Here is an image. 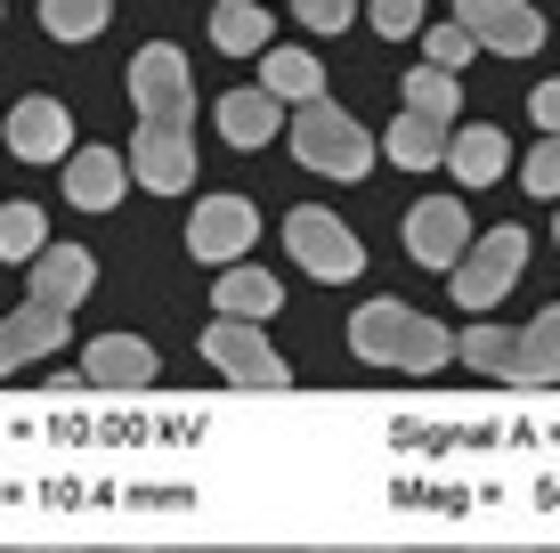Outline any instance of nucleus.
I'll list each match as a JSON object with an SVG mask.
<instances>
[{
	"label": "nucleus",
	"mask_w": 560,
	"mask_h": 553,
	"mask_svg": "<svg viewBox=\"0 0 560 553\" xmlns=\"http://www.w3.org/2000/svg\"><path fill=\"white\" fill-rule=\"evenodd\" d=\"M293 9H301L308 33H341V25L358 16V0H293Z\"/></svg>",
	"instance_id": "obj_30"
},
{
	"label": "nucleus",
	"mask_w": 560,
	"mask_h": 553,
	"mask_svg": "<svg viewBox=\"0 0 560 553\" xmlns=\"http://www.w3.org/2000/svg\"><path fill=\"white\" fill-rule=\"evenodd\" d=\"M122 187H130V155H114V147H73L66 155V196L82 212H114Z\"/></svg>",
	"instance_id": "obj_12"
},
{
	"label": "nucleus",
	"mask_w": 560,
	"mask_h": 553,
	"mask_svg": "<svg viewBox=\"0 0 560 553\" xmlns=\"http://www.w3.org/2000/svg\"><path fill=\"white\" fill-rule=\"evenodd\" d=\"M114 0H42V25L57 33V42H90V33L106 25Z\"/></svg>",
	"instance_id": "obj_25"
},
{
	"label": "nucleus",
	"mask_w": 560,
	"mask_h": 553,
	"mask_svg": "<svg viewBox=\"0 0 560 553\" xmlns=\"http://www.w3.org/2000/svg\"><path fill=\"white\" fill-rule=\"evenodd\" d=\"M520 269H528V228H488V237L463 253V269H455V301L463 310H495V301L520 285Z\"/></svg>",
	"instance_id": "obj_3"
},
{
	"label": "nucleus",
	"mask_w": 560,
	"mask_h": 553,
	"mask_svg": "<svg viewBox=\"0 0 560 553\" xmlns=\"http://www.w3.org/2000/svg\"><path fill=\"white\" fill-rule=\"evenodd\" d=\"M211 301H220V318H236V326H268V318L284 310V293H277L268 269H228L211 285Z\"/></svg>",
	"instance_id": "obj_19"
},
{
	"label": "nucleus",
	"mask_w": 560,
	"mask_h": 553,
	"mask_svg": "<svg viewBox=\"0 0 560 553\" xmlns=\"http://www.w3.org/2000/svg\"><path fill=\"white\" fill-rule=\"evenodd\" d=\"M520 180H528V196H560V139H545L528 163H520Z\"/></svg>",
	"instance_id": "obj_28"
},
{
	"label": "nucleus",
	"mask_w": 560,
	"mask_h": 553,
	"mask_svg": "<svg viewBox=\"0 0 560 553\" xmlns=\"http://www.w3.org/2000/svg\"><path fill=\"white\" fill-rule=\"evenodd\" d=\"M407 106H422V114H447V123H455V106H463L455 73H447V66H415V73H407Z\"/></svg>",
	"instance_id": "obj_26"
},
{
	"label": "nucleus",
	"mask_w": 560,
	"mask_h": 553,
	"mask_svg": "<svg viewBox=\"0 0 560 553\" xmlns=\"http://www.w3.org/2000/svg\"><path fill=\"white\" fill-rule=\"evenodd\" d=\"M203 358L228 375V383H244V391H284V383H293V367L268 350V334L236 326V318H211V326H203Z\"/></svg>",
	"instance_id": "obj_5"
},
{
	"label": "nucleus",
	"mask_w": 560,
	"mask_h": 553,
	"mask_svg": "<svg viewBox=\"0 0 560 553\" xmlns=\"http://www.w3.org/2000/svg\"><path fill=\"white\" fill-rule=\"evenodd\" d=\"M471 220H463V204L455 196H431V204H415L407 212V253L422 261V269H463V253H471Z\"/></svg>",
	"instance_id": "obj_10"
},
{
	"label": "nucleus",
	"mask_w": 560,
	"mask_h": 553,
	"mask_svg": "<svg viewBox=\"0 0 560 553\" xmlns=\"http://www.w3.org/2000/svg\"><path fill=\"white\" fill-rule=\"evenodd\" d=\"M415 25H422V0H374V33L382 42H407Z\"/></svg>",
	"instance_id": "obj_29"
},
{
	"label": "nucleus",
	"mask_w": 560,
	"mask_h": 553,
	"mask_svg": "<svg viewBox=\"0 0 560 553\" xmlns=\"http://www.w3.org/2000/svg\"><path fill=\"white\" fill-rule=\"evenodd\" d=\"M447 147H455V123H447V114H422V106H407L390 130H382V155H390V163H407V171L447 163Z\"/></svg>",
	"instance_id": "obj_15"
},
{
	"label": "nucleus",
	"mask_w": 560,
	"mask_h": 553,
	"mask_svg": "<svg viewBox=\"0 0 560 553\" xmlns=\"http://www.w3.org/2000/svg\"><path fill=\"white\" fill-rule=\"evenodd\" d=\"M455 25L495 57H536L545 49V16H536L528 0H455Z\"/></svg>",
	"instance_id": "obj_7"
},
{
	"label": "nucleus",
	"mask_w": 560,
	"mask_h": 553,
	"mask_svg": "<svg viewBox=\"0 0 560 553\" xmlns=\"http://www.w3.org/2000/svg\"><path fill=\"white\" fill-rule=\"evenodd\" d=\"M211 49H228V57H244V49H277V25H268V9L260 0H220L211 9Z\"/></svg>",
	"instance_id": "obj_21"
},
{
	"label": "nucleus",
	"mask_w": 560,
	"mask_h": 553,
	"mask_svg": "<svg viewBox=\"0 0 560 553\" xmlns=\"http://www.w3.org/2000/svg\"><path fill=\"white\" fill-rule=\"evenodd\" d=\"M463 367H479L488 383H512V367H520V334H504V326H471V334H463Z\"/></svg>",
	"instance_id": "obj_24"
},
{
	"label": "nucleus",
	"mask_w": 560,
	"mask_h": 553,
	"mask_svg": "<svg viewBox=\"0 0 560 553\" xmlns=\"http://www.w3.org/2000/svg\"><path fill=\"white\" fill-rule=\"evenodd\" d=\"M471 57H479V42H471L463 25H431V33H422V66H447V73H463Z\"/></svg>",
	"instance_id": "obj_27"
},
{
	"label": "nucleus",
	"mask_w": 560,
	"mask_h": 553,
	"mask_svg": "<svg viewBox=\"0 0 560 553\" xmlns=\"http://www.w3.org/2000/svg\"><path fill=\"white\" fill-rule=\"evenodd\" d=\"M293 155H301V171H325V180H365L374 171V139L341 106L317 99V106L293 114Z\"/></svg>",
	"instance_id": "obj_2"
},
{
	"label": "nucleus",
	"mask_w": 560,
	"mask_h": 553,
	"mask_svg": "<svg viewBox=\"0 0 560 553\" xmlns=\"http://www.w3.org/2000/svg\"><path fill=\"white\" fill-rule=\"evenodd\" d=\"M260 90L268 99H284V106H317L325 99V66L308 49H293V42H277L260 57Z\"/></svg>",
	"instance_id": "obj_18"
},
{
	"label": "nucleus",
	"mask_w": 560,
	"mask_h": 553,
	"mask_svg": "<svg viewBox=\"0 0 560 553\" xmlns=\"http://www.w3.org/2000/svg\"><path fill=\"white\" fill-rule=\"evenodd\" d=\"M57 342H66V310H49V301H25L16 318H0V375L33 367V358H49Z\"/></svg>",
	"instance_id": "obj_14"
},
{
	"label": "nucleus",
	"mask_w": 560,
	"mask_h": 553,
	"mask_svg": "<svg viewBox=\"0 0 560 553\" xmlns=\"http://www.w3.org/2000/svg\"><path fill=\"white\" fill-rule=\"evenodd\" d=\"M504 163H512V139L495 123H463L455 147H447V171L463 187H495V180H504Z\"/></svg>",
	"instance_id": "obj_17"
},
{
	"label": "nucleus",
	"mask_w": 560,
	"mask_h": 553,
	"mask_svg": "<svg viewBox=\"0 0 560 553\" xmlns=\"http://www.w3.org/2000/svg\"><path fill=\"white\" fill-rule=\"evenodd\" d=\"M552 244H560V228H552Z\"/></svg>",
	"instance_id": "obj_32"
},
{
	"label": "nucleus",
	"mask_w": 560,
	"mask_h": 553,
	"mask_svg": "<svg viewBox=\"0 0 560 553\" xmlns=\"http://www.w3.org/2000/svg\"><path fill=\"white\" fill-rule=\"evenodd\" d=\"M253 237H260V212H253L244 196H203L196 220H187V253H196V261H220V269H236V261L253 253Z\"/></svg>",
	"instance_id": "obj_8"
},
{
	"label": "nucleus",
	"mask_w": 560,
	"mask_h": 553,
	"mask_svg": "<svg viewBox=\"0 0 560 553\" xmlns=\"http://www.w3.org/2000/svg\"><path fill=\"white\" fill-rule=\"evenodd\" d=\"M350 350L390 375H439L447 358H463V334H447L439 318L407 310V301H365L350 318Z\"/></svg>",
	"instance_id": "obj_1"
},
{
	"label": "nucleus",
	"mask_w": 560,
	"mask_h": 553,
	"mask_svg": "<svg viewBox=\"0 0 560 553\" xmlns=\"http://www.w3.org/2000/svg\"><path fill=\"white\" fill-rule=\"evenodd\" d=\"M220 130H228V147H268L284 130V99H268V90H228Z\"/></svg>",
	"instance_id": "obj_20"
},
{
	"label": "nucleus",
	"mask_w": 560,
	"mask_h": 553,
	"mask_svg": "<svg viewBox=\"0 0 560 553\" xmlns=\"http://www.w3.org/2000/svg\"><path fill=\"white\" fill-rule=\"evenodd\" d=\"M9 147L25 163H66L73 155V114H66V99H25L9 114Z\"/></svg>",
	"instance_id": "obj_11"
},
{
	"label": "nucleus",
	"mask_w": 560,
	"mask_h": 553,
	"mask_svg": "<svg viewBox=\"0 0 560 553\" xmlns=\"http://www.w3.org/2000/svg\"><path fill=\"white\" fill-rule=\"evenodd\" d=\"M284 244H293V261H301L308 277H325V285H350L365 269V244L334 212H317V204H301V212L284 220Z\"/></svg>",
	"instance_id": "obj_6"
},
{
	"label": "nucleus",
	"mask_w": 560,
	"mask_h": 553,
	"mask_svg": "<svg viewBox=\"0 0 560 553\" xmlns=\"http://www.w3.org/2000/svg\"><path fill=\"white\" fill-rule=\"evenodd\" d=\"M130 180L154 187V196H179V187L196 180V139H187V123H139V139H130Z\"/></svg>",
	"instance_id": "obj_9"
},
{
	"label": "nucleus",
	"mask_w": 560,
	"mask_h": 553,
	"mask_svg": "<svg viewBox=\"0 0 560 553\" xmlns=\"http://www.w3.org/2000/svg\"><path fill=\"white\" fill-rule=\"evenodd\" d=\"M130 106H139V123H187L196 114V73L171 42H147L130 57Z\"/></svg>",
	"instance_id": "obj_4"
},
{
	"label": "nucleus",
	"mask_w": 560,
	"mask_h": 553,
	"mask_svg": "<svg viewBox=\"0 0 560 553\" xmlns=\"http://www.w3.org/2000/svg\"><path fill=\"white\" fill-rule=\"evenodd\" d=\"M82 375H90V383H106V391H147L154 383V350L139 334H98L82 350Z\"/></svg>",
	"instance_id": "obj_16"
},
{
	"label": "nucleus",
	"mask_w": 560,
	"mask_h": 553,
	"mask_svg": "<svg viewBox=\"0 0 560 553\" xmlns=\"http://www.w3.org/2000/svg\"><path fill=\"white\" fill-rule=\"evenodd\" d=\"M528 114L545 123V139H560V82H545V90H536V99H528Z\"/></svg>",
	"instance_id": "obj_31"
},
{
	"label": "nucleus",
	"mask_w": 560,
	"mask_h": 553,
	"mask_svg": "<svg viewBox=\"0 0 560 553\" xmlns=\"http://www.w3.org/2000/svg\"><path fill=\"white\" fill-rule=\"evenodd\" d=\"M25 285H33L25 301H49V310H73V301H82L90 285H98V261H90L82 244H49V253H42V261L25 269Z\"/></svg>",
	"instance_id": "obj_13"
},
{
	"label": "nucleus",
	"mask_w": 560,
	"mask_h": 553,
	"mask_svg": "<svg viewBox=\"0 0 560 553\" xmlns=\"http://www.w3.org/2000/svg\"><path fill=\"white\" fill-rule=\"evenodd\" d=\"M49 253V220L33 212V204H0V261H42Z\"/></svg>",
	"instance_id": "obj_23"
},
{
	"label": "nucleus",
	"mask_w": 560,
	"mask_h": 553,
	"mask_svg": "<svg viewBox=\"0 0 560 553\" xmlns=\"http://www.w3.org/2000/svg\"><path fill=\"white\" fill-rule=\"evenodd\" d=\"M512 383H560V301L545 318H536V326H520V367H512Z\"/></svg>",
	"instance_id": "obj_22"
}]
</instances>
